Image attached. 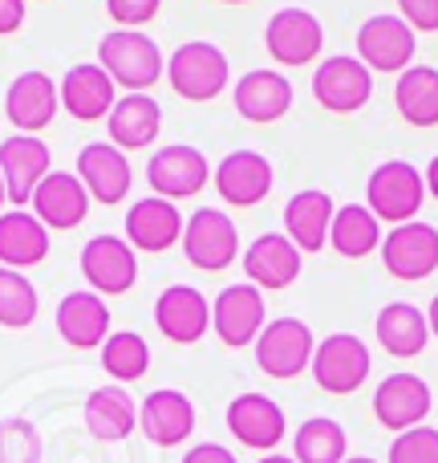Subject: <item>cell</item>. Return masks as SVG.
<instances>
[{
  "mask_svg": "<svg viewBox=\"0 0 438 463\" xmlns=\"http://www.w3.org/2000/svg\"><path fill=\"white\" fill-rule=\"evenodd\" d=\"M57 334L73 350H102V342L110 337V309H106V301L94 288L65 293L61 305H57Z\"/></svg>",
  "mask_w": 438,
  "mask_h": 463,
  "instance_id": "obj_25",
  "label": "cell"
},
{
  "mask_svg": "<svg viewBox=\"0 0 438 463\" xmlns=\"http://www.w3.org/2000/svg\"><path fill=\"white\" fill-rule=\"evenodd\" d=\"M369 345L353 334H329L325 342H317V354H312V378L325 394H353L361 383L369 378Z\"/></svg>",
  "mask_w": 438,
  "mask_h": 463,
  "instance_id": "obj_6",
  "label": "cell"
},
{
  "mask_svg": "<svg viewBox=\"0 0 438 463\" xmlns=\"http://www.w3.org/2000/svg\"><path fill=\"white\" fill-rule=\"evenodd\" d=\"M398 8L415 33H438V0H398Z\"/></svg>",
  "mask_w": 438,
  "mask_h": 463,
  "instance_id": "obj_41",
  "label": "cell"
},
{
  "mask_svg": "<svg viewBox=\"0 0 438 463\" xmlns=\"http://www.w3.org/2000/svg\"><path fill=\"white\" fill-rule=\"evenodd\" d=\"M345 448H349V439H345V427L337 423V419H304L301 427H296V439H293V459L296 463H345Z\"/></svg>",
  "mask_w": 438,
  "mask_h": 463,
  "instance_id": "obj_35",
  "label": "cell"
},
{
  "mask_svg": "<svg viewBox=\"0 0 438 463\" xmlns=\"http://www.w3.org/2000/svg\"><path fill=\"white\" fill-rule=\"evenodd\" d=\"M138 427H143V435L154 448H179V443H187V435L195 431V407L183 391L163 386V391H151L143 399V407H138Z\"/></svg>",
  "mask_w": 438,
  "mask_h": 463,
  "instance_id": "obj_24",
  "label": "cell"
},
{
  "mask_svg": "<svg viewBox=\"0 0 438 463\" xmlns=\"http://www.w3.org/2000/svg\"><path fill=\"white\" fill-rule=\"evenodd\" d=\"M159 8H163V0H106V13H110L122 29H135V24L154 21Z\"/></svg>",
  "mask_w": 438,
  "mask_h": 463,
  "instance_id": "obj_40",
  "label": "cell"
},
{
  "mask_svg": "<svg viewBox=\"0 0 438 463\" xmlns=\"http://www.w3.org/2000/svg\"><path fill=\"white\" fill-rule=\"evenodd\" d=\"M102 370L114 378V383H138V378L151 370V345H146L143 334L135 329H118L102 342Z\"/></svg>",
  "mask_w": 438,
  "mask_h": 463,
  "instance_id": "obj_36",
  "label": "cell"
},
{
  "mask_svg": "<svg viewBox=\"0 0 438 463\" xmlns=\"http://www.w3.org/2000/svg\"><path fill=\"white\" fill-rule=\"evenodd\" d=\"M264 45L280 65H309L312 57H321L325 29L309 8H280L264 29Z\"/></svg>",
  "mask_w": 438,
  "mask_h": 463,
  "instance_id": "obj_14",
  "label": "cell"
},
{
  "mask_svg": "<svg viewBox=\"0 0 438 463\" xmlns=\"http://www.w3.org/2000/svg\"><path fill=\"white\" fill-rule=\"evenodd\" d=\"M126 240L138 252H167L171 244L183 240V216L171 200L146 195L126 212Z\"/></svg>",
  "mask_w": 438,
  "mask_h": 463,
  "instance_id": "obj_26",
  "label": "cell"
},
{
  "mask_svg": "<svg viewBox=\"0 0 438 463\" xmlns=\"http://www.w3.org/2000/svg\"><path fill=\"white\" fill-rule=\"evenodd\" d=\"M329 244H333L341 256H349V260L369 256L377 244H382V220H377L369 208H361V203H345V208H337V216H333Z\"/></svg>",
  "mask_w": 438,
  "mask_h": 463,
  "instance_id": "obj_34",
  "label": "cell"
},
{
  "mask_svg": "<svg viewBox=\"0 0 438 463\" xmlns=\"http://www.w3.org/2000/svg\"><path fill=\"white\" fill-rule=\"evenodd\" d=\"M57 102H61V90L49 73L41 70H24L13 78L5 94V114L16 127V135H37L49 122L57 118Z\"/></svg>",
  "mask_w": 438,
  "mask_h": 463,
  "instance_id": "obj_13",
  "label": "cell"
},
{
  "mask_svg": "<svg viewBox=\"0 0 438 463\" xmlns=\"http://www.w3.org/2000/svg\"><path fill=\"white\" fill-rule=\"evenodd\" d=\"M81 277L89 280V288H94L98 297L130 293L138 280V256H135V248H130V240L110 236V232L86 240V248H81Z\"/></svg>",
  "mask_w": 438,
  "mask_h": 463,
  "instance_id": "obj_7",
  "label": "cell"
},
{
  "mask_svg": "<svg viewBox=\"0 0 438 463\" xmlns=\"http://www.w3.org/2000/svg\"><path fill=\"white\" fill-rule=\"evenodd\" d=\"M211 179H216V192L223 203H231V208H256L272 192V163L260 151H231L219 159Z\"/></svg>",
  "mask_w": 438,
  "mask_h": 463,
  "instance_id": "obj_17",
  "label": "cell"
},
{
  "mask_svg": "<svg viewBox=\"0 0 438 463\" xmlns=\"http://www.w3.org/2000/svg\"><path fill=\"white\" fill-rule=\"evenodd\" d=\"M366 195H369L366 208L374 212L377 220L398 228L418 216V208H423V200H426V179L415 163L390 159V163H382V167H374V175H369V184H366Z\"/></svg>",
  "mask_w": 438,
  "mask_h": 463,
  "instance_id": "obj_2",
  "label": "cell"
},
{
  "mask_svg": "<svg viewBox=\"0 0 438 463\" xmlns=\"http://www.w3.org/2000/svg\"><path fill=\"white\" fill-rule=\"evenodd\" d=\"M78 179L86 184L89 200L114 208V203L126 200L135 171H130V159L114 143H86L78 155Z\"/></svg>",
  "mask_w": 438,
  "mask_h": 463,
  "instance_id": "obj_21",
  "label": "cell"
},
{
  "mask_svg": "<svg viewBox=\"0 0 438 463\" xmlns=\"http://www.w3.org/2000/svg\"><path fill=\"white\" fill-rule=\"evenodd\" d=\"M301 264H304V252L284 232H264L244 252V272L256 288H288L301 277Z\"/></svg>",
  "mask_w": 438,
  "mask_h": 463,
  "instance_id": "obj_23",
  "label": "cell"
},
{
  "mask_svg": "<svg viewBox=\"0 0 438 463\" xmlns=\"http://www.w3.org/2000/svg\"><path fill=\"white\" fill-rule=\"evenodd\" d=\"M312 98L333 114H353L374 98V73L361 57H325L312 73Z\"/></svg>",
  "mask_w": 438,
  "mask_h": 463,
  "instance_id": "obj_9",
  "label": "cell"
},
{
  "mask_svg": "<svg viewBox=\"0 0 438 463\" xmlns=\"http://www.w3.org/2000/svg\"><path fill=\"white\" fill-rule=\"evenodd\" d=\"M431 386L423 383L418 374H390L382 378V386L374 391V415L382 427H390V431H415V427L426 423V415H431Z\"/></svg>",
  "mask_w": 438,
  "mask_h": 463,
  "instance_id": "obj_15",
  "label": "cell"
},
{
  "mask_svg": "<svg viewBox=\"0 0 438 463\" xmlns=\"http://www.w3.org/2000/svg\"><path fill=\"white\" fill-rule=\"evenodd\" d=\"M5 200H8V192H5V175H0V208H5Z\"/></svg>",
  "mask_w": 438,
  "mask_h": 463,
  "instance_id": "obj_48",
  "label": "cell"
},
{
  "mask_svg": "<svg viewBox=\"0 0 438 463\" xmlns=\"http://www.w3.org/2000/svg\"><path fill=\"white\" fill-rule=\"evenodd\" d=\"M57 90H61V106H65V110H70L78 122L110 118L114 102H118V86H114V78H110V73H106L98 61L70 65Z\"/></svg>",
  "mask_w": 438,
  "mask_h": 463,
  "instance_id": "obj_20",
  "label": "cell"
},
{
  "mask_svg": "<svg viewBox=\"0 0 438 463\" xmlns=\"http://www.w3.org/2000/svg\"><path fill=\"white\" fill-rule=\"evenodd\" d=\"M154 326L167 342L191 345L211 329V301L191 285H171L154 301Z\"/></svg>",
  "mask_w": 438,
  "mask_h": 463,
  "instance_id": "obj_16",
  "label": "cell"
},
{
  "mask_svg": "<svg viewBox=\"0 0 438 463\" xmlns=\"http://www.w3.org/2000/svg\"><path fill=\"white\" fill-rule=\"evenodd\" d=\"M231 98H236V110L247 122H276L293 106V81L276 70H252L236 81Z\"/></svg>",
  "mask_w": 438,
  "mask_h": 463,
  "instance_id": "obj_27",
  "label": "cell"
},
{
  "mask_svg": "<svg viewBox=\"0 0 438 463\" xmlns=\"http://www.w3.org/2000/svg\"><path fill=\"white\" fill-rule=\"evenodd\" d=\"M183 256L203 272H223L239 252V232L231 224L228 212L219 208H200L183 224Z\"/></svg>",
  "mask_w": 438,
  "mask_h": 463,
  "instance_id": "obj_8",
  "label": "cell"
},
{
  "mask_svg": "<svg viewBox=\"0 0 438 463\" xmlns=\"http://www.w3.org/2000/svg\"><path fill=\"white\" fill-rule=\"evenodd\" d=\"M228 431L236 435L244 448L252 451H268L276 448L280 439H284V411H280L276 399H268V394H236V399L228 402Z\"/></svg>",
  "mask_w": 438,
  "mask_h": 463,
  "instance_id": "obj_18",
  "label": "cell"
},
{
  "mask_svg": "<svg viewBox=\"0 0 438 463\" xmlns=\"http://www.w3.org/2000/svg\"><path fill=\"white\" fill-rule=\"evenodd\" d=\"M358 57L369 65V73H406L415 61V29L394 13L369 16L358 29Z\"/></svg>",
  "mask_w": 438,
  "mask_h": 463,
  "instance_id": "obj_10",
  "label": "cell"
},
{
  "mask_svg": "<svg viewBox=\"0 0 438 463\" xmlns=\"http://www.w3.org/2000/svg\"><path fill=\"white\" fill-rule=\"evenodd\" d=\"M0 463H41V431L29 419H0Z\"/></svg>",
  "mask_w": 438,
  "mask_h": 463,
  "instance_id": "obj_38",
  "label": "cell"
},
{
  "mask_svg": "<svg viewBox=\"0 0 438 463\" xmlns=\"http://www.w3.org/2000/svg\"><path fill=\"white\" fill-rule=\"evenodd\" d=\"M211 179V163L200 146H187V143H171L163 151L151 155L146 163V184L154 187L159 200H191L208 187Z\"/></svg>",
  "mask_w": 438,
  "mask_h": 463,
  "instance_id": "obj_5",
  "label": "cell"
},
{
  "mask_svg": "<svg viewBox=\"0 0 438 463\" xmlns=\"http://www.w3.org/2000/svg\"><path fill=\"white\" fill-rule=\"evenodd\" d=\"M24 24V0H0V37Z\"/></svg>",
  "mask_w": 438,
  "mask_h": 463,
  "instance_id": "obj_43",
  "label": "cell"
},
{
  "mask_svg": "<svg viewBox=\"0 0 438 463\" xmlns=\"http://www.w3.org/2000/svg\"><path fill=\"white\" fill-rule=\"evenodd\" d=\"M345 463H377V459H369V456H353V459H345Z\"/></svg>",
  "mask_w": 438,
  "mask_h": 463,
  "instance_id": "obj_47",
  "label": "cell"
},
{
  "mask_svg": "<svg viewBox=\"0 0 438 463\" xmlns=\"http://www.w3.org/2000/svg\"><path fill=\"white\" fill-rule=\"evenodd\" d=\"M260 463H296L293 456H276V451H272V456H264Z\"/></svg>",
  "mask_w": 438,
  "mask_h": 463,
  "instance_id": "obj_46",
  "label": "cell"
},
{
  "mask_svg": "<svg viewBox=\"0 0 438 463\" xmlns=\"http://www.w3.org/2000/svg\"><path fill=\"white\" fill-rule=\"evenodd\" d=\"M183 463H239V459L228 448H219V443H200V448L187 451Z\"/></svg>",
  "mask_w": 438,
  "mask_h": 463,
  "instance_id": "obj_42",
  "label": "cell"
},
{
  "mask_svg": "<svg viewBox=\"0 0 438 463\" xmlns=\"http://www.w3.org/2000/svg\"><path fill=\"white\" fill-rule=\"evenodd\" d=\"M49 256V228L33 212H0V264L5 269H33Z\"/></svg>",
  "mask_w": 438,
  "mask_h": 463,
  "instance_id": "obj_30",
  "label": "cell"
},
{
  "mask_svg": "<svg viewBox=\"0 0 438 463\" xmlns=\"http://www.w3.org/2000/svg\"><path fill=\"white\" fill-rule=\"evenodd\" d=\"M135 427H138V402L130 399L126 386L110 383V386L89 391V399H86V431L94 435V439L118 443V439H126Z\"/></svg>",
  "mask_w": 438,
  "mask_h": 463,
  "instance_id": "obj_31",
  "label": "cell"
},
{
  "mask_svg": "<svg viewBox=\"0 0 438 463\" xmlns=\"http://www.w3.org/2000/svg\"><path fill=\"white\" fill-rule=\"evenodd\" d=\"M106 127H110V143L118 151H143L159 138L163 110L151 94H122L114 102L110 118H106Z\"/></svg>",
  "mask_w": 438,
  "mask_h": 463,
  "instance_id": "obj_29",
  "label": "cell"
},
{
  "mask_svg": "<svg viewBox=\"0 0 438 463\" xmlns=\"http://www.w3.org/2000/svg\"><path fill=\"white\" fill-rule=\"evenodd\" d=\"M312 354H317V342H312V329L301 317H276L256 337V366L268 378H280V383L304 374L312 366Z\"/></svg>",
  "mask_w": 438,
  "mask_h": 463,
  "instance_id": "obj_4",
  "label": "cell"
},
{
  "mask_svg": "<svg viewBox=\"0 0 438 463\" xmlns=\"http://www.w3.org/2000/svg\"><path fill=\"white\" fill-rule=\"evenodd\" d=\"M228 53L211 41H187L167 61L171 90L187 102H211L219 90H228Z\"/></svg>",
  "mask_w": 438,
  "mask_h": 463,
  "instance_id": "obj_3",
  "label": "cell"
},
{
  "mask_svg": "<svg viewBox=\"0 0 438 463\" xmlns=\"http://www.w3.org/2000/svg\"><path fill=\"white\" fill-rule=\"evenodd\" d=\"M37 288L24 272L16 269H5L0 264V326L5 329H29L37 321Z\"/></svg>",
  "mask_w": 438,
  "mask_h": 463,
  "instance_id": "obj_37",
  "label": "cell"
},
{
  "mask_svg": "<svg viewBox=\"0 0 438 463\" xmlns=\"http://www.w3.org/2000/svg\"><path fill=\"white\" fill-rule=\"evenodd\" d=\"M426 326H431V337H438V293H434L431 309H426Z\"/></svg>",
  "mask_w": 438,
  "mask_h": 463,
  "instance_id": "obj_45",
  "label": "cell"
},
{
  "mask_svg": "<svg viewBox=\"0 0 438 463\" xmlns=\"http://www.w3.org/2000/svg\"><path fill=\"white\" fill-rule=\"evenodd\" d=\"M426 192H431L434 195V200H438V155H434V159H431V167H426Z\"/></svg>",
  "mask_w": 438,
  "mask_h": 463,
  "instance_id": "obj_44",
  "label": "cell"
},
{
  "mask_svg": "<svg viewBox=\"0 0 438 463\" xmlns=\"http://www.w3.org/2000/svg\"><path fill=\"white\" fill-rule=\"evenodd\" d=\"M337 203L329 200V192H296L293 200L284 203V236L293 240L301 252H321L329 240V228H333Z\"/></svg>",
  "mask_w": 438,
  "mask_h": 463,
  "instance_id": "obj_28",
  "label": "cell"
},
{
  "mask_svg": "<svg viewBox=\"0 0 438 463\" xmlns=\"http://www.w3.org/2000/svg\"><path fill=\"white\" fill-rule=\"evenodd\" d=\"M394 102H398V114L410 127H438V70L434 65H410L406 73H398Z\"/></svg>",
  "mask_w": 438,
  "mask_h": 463,
  "instance_id": "obj_33",
  "label": "cell"
},
{
  "mask_svg": "<svg viewBox=\"0 0 438 463\" xmlns=\"http://www.w3.org/2000/svg\"><path fill=\"white\" fill-rule=\"evenodd\" d=\"M382 264L398 280H426L438 269V228L410 220L382 240Z\"/></svg>",
  "mask_w": 438,
  "mask_h": 463,
  "instance_id": "obj_11",
  "label": "cell"
},
{
  "mask_svg": "<svg viewBox=\"0 0 438 463\" xmlns=\"http://www.w3.org/2000/svg\"><path fill=\"white\" fill-rule=\"evenodd\" d=\"M264 297L260 288L247 280V285H228L223 293L211 301V329L219 334L223 345L231 350H244L256 337L264 334Z\"/></svg>",
  "mask_w": 438,
  "mask_h": 463,
  "instance_id": "obj_12",
  "label": "cell"
},
{
  "mask_svg": "<svg viewBox=\"0 0 438 463\" xmlns=\"http://www.w3.org/2000/svg\"><path fill=\"white\" fill-rule=\"evenodd\" d=\"M89 212V192L78 179V171H49L41 187L33 192V216L45 228L70 232L86 220Z\"/></svg>",
  "mask_w": 438,
  "mask_h": 463,
  "instance_id": "obj_22",
  "label": "cell"
},
{
  "mask_svg": "<svg viewBox=\"0 0 438 463\" xmlns=\"http://www.w3.org/2000/svg\"><path fill=\"white\" fill-rule=\"evenodd\" d=\"M390 463H438V431L426 423L415 431H402L390 443Z\"/></svg>",
  "mask_w": 438,
  "mask_h": 463,
  "instance_id": "obj_39",
  "label": "cell"
},
{
  "mask_svg": "<svg viewBox=\"0 0 438 463\" xmlns=\"http://www.w3.org/2000/svg\"><path fill=\"white\" fill-rule=\"evenodd\" d=\"M98 65L114 78V86L143 94L167 73L163 49L154 45V37H146L143 29H114L98 41Z\"/></svg>",
  "mask_w": 438,
  "mask_h": 463,
  "instance_id": "obj_1",
  "label": "cell"
},
{
  "mask_svg": "<svg viewBox=\"0 0 438 463\" xmlns=\"http://www.w3.org/2000/svg\"><path fill=\"white\" fill-rule=\"evenodd\" d=\"M0 175H5V192L16 208L33 203V192L49 175V146L37 135H8L0 143Z\"/></svg>",
  "mask_w": 438,
  "mask_h": 463,
  "instance_id": "obj_19",
  "label": "cell"
},
{
  "mask_svg": "<svg viewBox=\"0 0 438 463\" xmlns=\"http://www.w3.org/2000/svg\"><path fill=\"white\" fill-rule=\"evenodd\" d=\"M223 5H247V0H223Z\"/></svg>",
  "mask_w": 438,
  "mask_h": 463,
  "instance_id": "obj_49",
  "label": "cell"
},
{
  "mask_svg": "<svg viewBox=\"0 0 438 463\" xmlns=\"http://www.w3.org/2000/svg\"><path fill=\"white\" fill-rule=\"evenodd\" d=\"M377 342L386 354L394 358H418L431 342V326H426V313L410 301H390L377 313Z\"/></svg>",
  "mask_w": 438,
  "mask_h": 463,
  "instance_id": "obj_32",
  "label": "cell"
}]
</instances>
